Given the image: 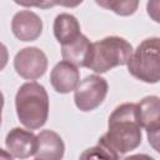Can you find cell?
Returning <instances> with one entry per match:
<instances>
[{
    "mask_svg": "<svg viewBox=\"0 0 160 160\" xmlns=\"http://www.w3.org/2000/svg\"><path fill=\"white\" fill-rule=\"evenodd\" d=\"M38 148L34 155L35 159L60 160L65 152V144L61 136L52 130H42L36 135Z\"/></svg>",
    "mask_w": 160,
    "mask_h": 160,
    "instance_id": "obj_10",
    "label": "cell"
},
{
    "mask_svg": "<svg viewBox=\"0 0 160 160\" xmlns=\"http://www.w3.org/2000/svg\"><path fill=\"white\" fill-rule=\"evenodd\" d=\"M52 30H54V35H55L56 40L61 45L75 40L81 34L80 24H79L78 19L74 15L68 14V12L59 14L55 18Z\"/></svg>",
    "mask_w": 160,
    "mask_h": 160,
    "instance_id": "obj_12",
    "label": "cell"
},
{
    "mask_svg": "<svg viewBox=\"0 0 160 160\" xmlns=\"http://www.w3.org/2000/svg\"><path fill=\"white\" fill-rule=\"evenodd\" d=\"M138 115L142 129L152 131L160 128V98L156 95L145 96L138 102Z\"/></svg>",
    "mask_w": 160,
    "mask_h": 160,
    "instance_id": "obj_11",
    "label": "cell"
},
{
    "mask_svg": "<svg viewBox=\"0 0 160 160\" xmlns=\"http://www.w3.org/2000/svg\"><path fill=\"white\" fill-rule=\"evenodd\" d=\"M91 42L89 39L80 34L75 40L61 45V55L62 59L76 65L78 68H85V61L90 51Z\"/></svg>",
    "mask_w": 160,
    "mask_h": 160,
    "instance_id": "obj_13",
    "label": "cell"
},
{
    "mask_svg": "<svg viewBox=\"0 0 160 160\" xmlns=\"http://www.w3.org/2000/svg\"><path fill=\"white\" fill-rule=\"evenodd\" d=\"M5 146L9 154L16 159H26L34 156L38 148L36 135L29 130L21 128L11 129L5 139Z\"/></svg>",
    "mask_w": 160,
    "mask_h": 160,
    "instance_id": "obj_7",
    "label": "cell"
},
{
    "mask_svg": "<svg viewBox=\"0 0 160 160\" xmlns=\"http://www.w3.org/2000/svg\"><path fill=\"white\" fill-rule=\"evenodd\" d=\"M80 81V72L78 66L62 60L58 62L50 72V82L54 90L59 94H68L74 91Z\"/></svg>",
    "mask_w": 160,
    "mask_h": 160,
    "instance_id": "obj_9",
    "label": "cell"
},
{
    "mask_svg": "<svg viewBox=\"0 0 160 160\" xmlns=\"http://www.w3.org/2000/svg\"><path fill=\"white\" fill-rule=\"evenodd\" d=\"M146 12L152 21L160 24V0H148Z\"/></svg>",
    "mask_w": 160,
    "mask_h": 160,
    "instance_id": "obj_17",
    "label": "cell"
},
{
    "mask_svg": "<svg viewBox=\"0 0 160 160\" xmlns=\"http://www.w3.org/2000/svg\"><path fill=\"white\" fill-rule=\"evenodd\" d=\"M15 4L24 8H39V9H50L55 6L54 0H14Z\"/></svg>",
    "mask_w": 160,
    "mask_h": 160,
    "instance_id": "obj_16",
    "label": "cell"
},
{
    "mask_svg": "<svg viewBox=\"0 0 160 160\" xmlns=\"http://www.w3.org/2000/svg\"><path fill=\"white\" fill-rule=\"evenodd\" d=\"M14 69L22 79L36 80L48 70V58L42 50L35 46L21 49L14 58Z\"/></svg>",
    "mask_w": 160,
    "mask_h": 160,
    "instance_id": "obj_6",
    "label": "cell"
},
{
    "mask_svg": "<svg viewBox=\"0 0 160 160\" xmlns=\"http://www.w3.org/2000/svg\"><path fill=\"white\" fill-rule=\"evenodd\" d=\"M128 70L135 79L156 84L160 81V38L142 40L128 62Z\"/></svg>",
    "mask_w": 160,
    "mask_h": 160,
    "instance_id": "obj_4",
    "label": "cell"
},
{
    "mask_svg": "<svg viewBox=\"0 0 160 160\" xmlns=\"http://www.w3.org/2000/svg\"><path fill=\"white\" fill-rule=\"evenodd\" d=\"M11 31L20 41H35L42 32V20L30 10H21L12 16Z\"/></svg>",
    "mask_w": 160,
    "mask_h": 160,
    "instance_id": "obj_8",
    "label": "cell"
},
{
    "mask_svg": "<svg viewBox=\"0 0 160 160\" xmlns=\"http://www.w3.org/2000/svg\"><path fill=\"white\" fill-rule=\"evenodd\" d=\"M86 158H104V159H119L110 149H108L105 145L98 142L96 146L88 149L84 154H81V159Z\"/></svg>",
    "mask_w": 160,
    "mask_h": 160,
    "instance_id": "obj_15",
    "label": "cell"
},
{
    "mask_svg": "<svg viewBox=\"0 0 160 160\" xmlns=\"http://www.w3.org/2000/svg\"><path fill=\"white\" fill-rule=\"evenodd\" d=\"M140 0H95V2L106 10L120 16H130L139 8Z\"/></svg>",
    "mask_w": 160,
    "mask_h": 160,
    "instance_id": "obj_14",
    "label": "cell"
},
{
    "mask_svg": "<svg viewBox=\"0 0 160 160\" xmlns=\"http://www.w3.org/2000/svg\"><path fill=\"white\" fill-rule=\"evenodd\" d=\"M132 52L134 49L128 40L120 36H108L91 42L85 68L98 74H104L112 68L128 65Z\"/></svg>",
    "mask_w": 160,
    "mask_h": 160,
    "instance_id": "obj_3",
    "label": "cell"
},
{
    "mask_svg": "<svg viewBox=\"0 0 160 160\" xmlns=\"http://www.w3.org/2000/svg\"><path fill=\"white\" fill-rule=\"evenodd\" d=\"M15 109L25 128L36 130L44 126L49 116V96L45 88L36 81L22 84L15 95Z\"/></svg>",
    "mask_w": 160,
    "mask_h": 160,
    "instance_id": "obj_2",
    "label": "cell"
},
{
    "mask_svg": "<svg viewBox=\"0 0 160 160\" xmlns=\"http://www.w3.org/2000/svg\"><path fill=\"white\" fill-rule=\"evenodd\" d=\"M109 85L108 81L96 75H88L81 81H79L76 89L74 90V101L79 110L92 111L99 108L108 95Z\"/></svg>",
    "mask_w": 160,
    "mask_h": 160,
    "instance_id": "obj_5",
    "label": "cell"
},
{
    "mask_svg": "<svg viewBox=\"0 0 160 160\" xmlns=\"http://www.w3.org/2000/svg\"><path fill=\"white\" fill-rule=\"evenodd\" d=\"M148 132V141H149V145L156 151L160 154V128L156 129V130H152V131H146Z\"/></svg>",
    "mask_w": 160,
    "mask_h": 160,
    "instance_id": "obj_18",
    "label": "cell"
},
{
    "mask_svg": "<svg viewBox=\"0 0 160 160\" xmlns=\"http://www.w3.org/2000/svg\"><path fill=\"white\" fill-rule=\"evenodd\" d=\"M54 1H55V5H60L64 8H76L84 0H54Z\"/></svg>",
    "mask_w": 160,
    "mask_h": 160,
    "instance_id": "obj_19",
    "label": "cell"
},
{
    "mask_svg": "<svg viewBox=\"0 0 160 160\" xmlns=\"http://www.w3.org/2000/svg\"><path fill=\"white\" fill-rule=\"evenodd\" d=\"M141 125L138 104L124 102L114 109L108 120V131L99 142L110 149L118 158L135 150L141 144Z\"/></svg>",
    "mask_w": 160,
    "mask_h": 160,
    "instance_id": "obj_1",
    "label": "cell"
}]
</instances>
